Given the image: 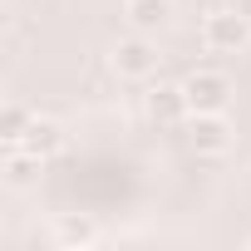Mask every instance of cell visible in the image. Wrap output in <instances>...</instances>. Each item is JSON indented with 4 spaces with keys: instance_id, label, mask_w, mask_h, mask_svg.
Masks as SVG:
<instances>
[{
    "instance_id": "6da1fadb",
    "label": "cell",
    "mask_w": 251,
    "mask_h": 251,
    "mask_svg": "<svg viewBox=\"0 0 251 251\" xmlns=\"http://www.w3.org/2000/svg\"><path fill=\"white\" fill-rule=\"evenodd\" d=\"M202 45L212 54H236L251 45V15L236 5V10H212L202 20Z\"/></svg>"
},
{
    "instance_id": "3957f363",
    "label": "cell",
    "mask_w": 251,
    "mask_h": 251,
    "mask_svg": "<svg viewBox=\"0 0 251 251\" xmlns=\"http://www.w3.org/2000/svg\"><path fill=\"white\" fill-rule=\"evenodd\" d=\"M108 64H113L118 79H153V74H158V45H153L148 35L133 30L128 40H118V45H113Z\"/></svg>"
},
{
    "instance_id": "7a4b0ae2",
    "label": "cell",
    "mask_w": 251,
    "mask_h": 251,
    "mask_svg": "<svg viewBox=\"0 0 251 251\" xmlns=\"http://www.w3.org/2000/svg\"><path fill=\"white\" fill-rule=\"evenodd\" d=\"M187 143L197 158H222L236 143V128L226 123V113H187Z\"/></svg>"
},
{
    "instance_id": "30bf717a",
    "label": "cell",
    "mask_w": 251,
    "mask_h": 251,
    "mask_svg": "<svg viewBox=\"0 0 251 251\" xmlns=\"http://www.w3.org/2000/svg\"><path fill=\"white\" fill-rule=\"evenodd\" d=\"M40 163H45V158H35L30 148H10V158H5V182H10V187H25V182L40 173Z\"/></svg>"
},
{
    "instance_id": "277c9868",
    "label": "cell",
    "mask_w": 251,
    "mask_h": 251,
    "mask_svg": "<svg viewBox=\"0 0 251 251\" xmlns=\"http://www.w3.org/2000/svg\"><path fill=\"white\" fill-rule=\"evenodd\" d=\"M182 89H187L192 113H226V103H231V79L222 69H192L182 79Z\"/></svg>"
},
{
    "instance_id": "52a82bcc",
    "label": "cell",
    "mask_w": 251,
    "mask_h": 251,
    "mask_svg": "<svg viewBox=\"0 0 251 251\" xmlns=\"http://www.w3.org/2000/svg\"><path fill=\"white\" fill-rule=\"evenodd\" d=\"M15 148H30L35 158H45V163H50V158H54V153L64 148V128H59L54 118H40V113H35V123H30L25 143H15Z\"/></svg>"
},
{
    "instance_id": "8992f818",
    "label": "cell",
    "mask_w": 251,
    "mask_h": 251,
    "mask_svg": "<svg viewBox=\"0 0 251 251\" xmlns=\"http://www.w3.org/2000/svg\"><path fill=\"white\" fill-rule=\"evenodd\" d=\"M123 15H128V25H133L138 35H158V30L173 20V0H128Z\"/></svg>"
},
{
    "instance_id": "9c48e42d",
    "label": "cell",
    "mask_w": 251,
    "mask_h": 251,
    "mask_svg": "<svg viewBox=\"0 0 251 251\" xmlns=\"http://www.w3.org/2000/svg\"><path fill=\"white\" fill-rule=\"evenodd\" d=\"M30 123H35V113H30L25 103H5V108H0V138H5L10 148H15V143H25Z\"/></svg>"
},
{
    "instance_id": "5b68a950",
    "label": "cell",
    "mask_w": 251,
    "mask_h": 251,
    "mask_svg": "<svg viewBox=\"0 0 251 251\" xmlns=\"http://www.w3.org/2000/svg\"><path fill=\"white\" fill-rule=\"evenodd\" d=\"M148 113H153L158 123H187V113H192L187 89H182V84H158V89H148Z\"/></svg>"
},
{
    "instance_id": "ba28073f",
    "label": "cell",
    "mask_w": 251,
    "mask_h": 251,
    "mask_svg": "<svg viewBox=\"0 0 251 251\" xmlns=\"http://www.w3.org/2000/svg\"><path fill=\"white\" fill-rule=\"evenodd\" d=\"M54 241H59V246H94V241H99V226H94L89 217L64 212V217L54 222Z\"/></svg>"
}]
</instances>
